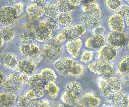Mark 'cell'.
Segmentation results:
<instances>
[{
    "mask_svg": "<svg viewBox=\"0 0 129 107\" xmlns=\"http://www.w3.org/2000/svg\"><path fill=\"white\" fill-rule=\"evenodd\" d=\"M107 8L112 12L117 13L122 6L123 2L121 0H107L105 1Z\"/></svg>",
    "mask_w": 129,
    "mask_h": 107,
    "instance_id": "obj_32",
    "label": "cell"
},
{
    "mask_svg": "<svg viewBox=\"0 0 129 107\" xmlns=\"http://www.w3.org/2000/svg\"><path fill=\"white\" fill-rule=\"evenodd\" d=\"M125 23L126 26L129 27V14L125 18Z\"/></svg>",
    "mask_w": 129,
    "mask_h": 107,
    "instance_id": "obj_47",
    "label": "cell"
},
{
    "mask_svg": "<svg viewBox=\"0 0 129 107\" xmlns=\"http://www.w3.org/2000/svg\"><path fill=\"white\" fill-rule=\"evenodd\" d=\"M55 38L57 40H58L59 42H60L61 43H62L63 42H64L65 41H66V39L65 37H64V36L61 33L58 34L56 35Z\"/></svg>",
    "mask_w": 129,
    "mask_h": 107,
    "instance_id": "obj_43",
    "label": "cell"
},
{
    "mask_svg": "<svg viewBox=\"0 0 129 107\" xmlns=\"http://www.w3.org/2000/svg\"><path fill=\"white\" fill-rule=\"evenodd\" d=\"M93 58V51L90 50H85L83 52L80 57V60L81 62L84 64H87V63L91 61Z\"/></svg>",
    "mask_w": 129,
    "mask_h": 107,
    "instance_id": "obj_35",
    "label": "cell"
},
{
    "mask_svg": "<svg viewBox=\"0 0 129 107\" xmlns=\"http://www.w3.org/2000/svg\"><path fill=\"white\" fill-rule=\"evenodd\" d=\"M127 47H128V49L129 50V36H128V43H127Z\"/></svg>",
    "mask_w": 129,
    "mask_h": 107,
    "instance_id": "obj_51",
    "label": "cell"
},
{
    "mask_svg": "<svg viewBox=\"0 0 129 107\" xmlns=\"http://www.w3.org/2000/svg\"><path fill=\"white\" fill-rule=\"evenodd\" d=\"M30 2H33L34 4L42 6V7H43L46 3V1H45V0H40V1H36V0H35V1H30Z\"/></svg>",
    "mask_w": 129,
    "mask_h": 107,
    "instance_id": "obj_44",
    "label": "cell"
},
{
    "mask_svg": "<svg viewBox=\"0 0 129 107\" xmlns=\"http://www.w3.org/2000/svg\"><path fill=\"white\" fill-rule=\"evenodd\" d=\"M35 34L31 31H25L20 35L21 45H27V44L35 43Z\"/></svg>",
    "mask_w": 129,
    "mask_h": 107,
    "instance_id": "obj_29",
    "label": "cell"
},
{
    "mask_svg": "<svg viewBox=\"0 0 129 107\" xmlns=\"http://www.w3.org/2000/svg\"><path fill=\"white\" fill-rule=\"evenodd\" d=\"M61 99L62 102L66 105L72 106L75 103V101L70 99L64 91L62 92L61 96Z\"/></svg>",
    "mask_w": 129,
    "mask_h": 107,
    "instance_id": "obj_38",
    "label": "cell"
},
{
    "mask_svg": "<svg viewBox=\"0 0 129 107\" xmlns=\"http://www.w3.org/2000/svg\"><path fill=\"white\" fill-rule=\"evenodd\" d=\"M29 99L26 94H22L18 97L16 104L18 107H27L30 103Z\"/></svg>",
    "mask_w": 129,
    "mask_h": 107,
    "instance_id": "obj_36",
    "label": "cell"
},
{
    "mask_svg": "<svg viewBox=\"0 0 129 107\" xmlns=\"http://www.w3.org/2000/svg\"><path fill=\"white\" fill-rule=\"evenodd\" d=\"M108 102L110 103L111 107H127V96L123 92L115 93L111 99H108Z\"/></svg>",
    "mask_w": 129,
    "mask_h": 107,
    "instance_id": "obj_17",
    "label": "cell"
},
{
    "mask_svg": "<svg viewBox=\"0 0 129 107\" xmlns=\"http://www.w3.org/2000/svg\"><path fill=\"white\" fill-rule=\"evenodd\" d=\"M44 14L48 17L56 18L61 12L57 4L52 2H47L43 6Z\"/></svg>",
    "mask_w": 129,
    "mask_h": 107,
    "instance_id": "obj_23",
    "label": "cell"
},
{
    "mask_svg": "<svg viewBox=\"0 0 129 107\" xmlns=\"http://www.w3.org/2000/svg\"><path fill=\"white\" fill-rule=\"evenodd\" d=\"M64 92L70 99L76 101L81 95L82 87L77 81H72L66 85Z\"/></svg>",
    "mask_w": 129,
    "mask_h": 107,
    "instance_id": "obj_14",
    "label": "cell"
},
{
    "mask_svg": "<svg viewBox=\"0 0 129 107\" xmlns=\"http://www.w3.org/2000/svg\"><path fill=\"white\" fill-rule=\"evenodd\" d=\"M17 57L13 54L7 53L4 55L2 59L3 66L8 69H13L18 62Z\"/></svg>",
    "mask_w": 129,
    "mask_h": 107,
    "instance_id": "obj_26",
    "label": "cell"
},
{
    "mask_svg": "<svg viewBox=\"0 0 129 107\" xmlns=\"http://www.w3.org/2000/svg\"><path fill=\"white\" fill-rule=\"evenodd\" d=\"M126 2H127V3L129 4V0H128V1H126Z\"/></svg>",
    "mask_w": 129,
    "mask_h": 107,
    "instance_id": "obj_52",
    "label": "cell"
},
{
    "mask_svg": "<svg viewBox=\"0 0 129 107\" xmlns=\"http://www.w3.org/2000/svg\"><path fill=\"white\" fill-rule=\"evenodd\" d=\"M26 94H27L30 99L34 100L42 99L46 94V93H45V89L35 90L30 88V89L28 90Z\"/></svg>",
    "mask_w": 129,
    "mask_h": 107,
    "instance_id": "obj_34",
    "label": "cell"
},
{
    "mask_svg": "<svg viewBox=\"0 0 129 107\" xmlns=\"http://www.w3.org/2000/svg\"><path fill=\"white\" fill-rule=\"evenodd\" d=\"M127 107H129V94L127 96Z\"/></svg>",
    "mask_w": 129,
    "mask_h": 107,
    "instance_id": "obj_50",
    "label": "cell"
},
{
    "mask_svg": "<svg viewBox=\"0 0 129 107\" xmlns=\"http://www.w3.org/2000/svg\"><path fill=\"white\" fill-rule=\"evenodd\" d=\"M26 11L29 17L34 20L40 18L44 14L43 7L34 3L28 5L26 9Z\"/></svg>",
    "mask_w": 129,
    "mask_h": 107,
    "instance_id": "obj_20",
    "label": "cell"
},
{
    "mask_svg": "<svg viewBox=\"0 0 129 107\" xmlns=\"http://www.w3.org/2000/svg\"><path fill=\"white\" fill-rule=\"evenodd\" d=\"M29 77L16 72L10 73L6 77V80L2 86L3 89L7 92L18 93L26 83H28Z\"/></svg>",
    "mask_w": 129,
    "mask_h": 107,
    "instance_id": "obj_4",
    "label": "cell"
},
{
    "mask_svg": "<svg viewBox=\"0 0 129 107\" xmlns=\"http://www.w3.org/2000/svg\"><path fill=\"white\" fill-rule=\"evenodd\" d=\"M89 70L94 74L100 76L105 78L114 76L115 70L111 63L100 60H96L88 65Z\"/></svg>",
    "mask_w": 129,
    "mask_h": 107,
    "instance_id": "obj_6",
    "label": "cell"
},
{
    "mask_svg": "<svg viewBox=\"0 0 129 107\" xmlns=\"http://www.w3.org/2000/svg\"><path fill=\"white\" fill-rule=\"evenodd\" d=\"M101 107H111V106L107 104H104Z\"/></svg>",
    "mask_w": 129,
    "mask_h": 107,
    "instance_id": "obj_49",
    "label": "cell"
},
{
    "mask_svg": "<svg viewBox=\"0 0 129 107\" xmlns=\"http://www.w3.org/2000/svg\"><path fill=\"white\" fill-rule=\"evenodd\" d=\"M57 4L61 12L70 13L71 12H74L76 9V7L70 4L69 1H66V0L57 1Z\"/></svg>",
    "mask_w": 129,
    "mask_h": 107,
    "instance_id": "obj_31",
    "label": "cell"
},
{
    "mask_svg": "<svg viewBox=\"0 0 129 107\" xmlns=\"http://www.w3.org/2000/svg\"><path fill=\"white\" fill-rule=\"evenodd\" d=\"M117 13L125 18L129 14V6L126 5H123Z\"/></svg>",
    "mask_w": 129,
    "mask_h": 107,
    "instance_id": "obj_40",
    "label": "cell"
},
{
    "mask_svg": "<svg viewBox=\"0 0 129 107\" xmlns=\"http://www.w3.org/2000/svg\"><path fill=\"white\" fill-rule=\"evenodd\" d=\"M87 27L83 24H77L64 27L61 33L65 37L66 40H74L80 39L87 31Z\"/></svg>",
    "mask_w": 129,
    "mask_h": 107,
    "instance_id": "obj_8",
    "label": "cell"
},
{
    "mask_svg": "<svg viewBox=\"0 0 129 107\" xmlns=\"http://www.w3.org/2000/svg\"><path fill=\"white\" fill-rule=\"evenodd\" d=\"M82 10L84 13L81 17L82 24L89 29H94L100 25L102 16L101 9L99 4L95 1L83 5Z\"/></svg>",
    "mask_w": 129,
    "mask_h": 107,
    "instance_id": "obj_2",
    "label": "cell"
},
{
    "mask_svg": "<svg viewBox=\"0 0 129 107\" xmlns=\"http://www.w3.org/2000/svg\"><path fill=\"white\" fill-rule=\"evenodd\" d=\"M16 35L15 29L10 26H3L0 29V36L5 43L12 41Z\"/></svg>",
    "mask_w": 129,
    "mask_h": 107,
    "instance_id": "obj_22",
    "label": "cell"
},
{
    "mask_svg": "<svg viewBox=\"0 0 129 107\" xmlns=\"http://www.w3.org/2000/svg\"><path fill=\"white\" fill-rule=\"evenodd\" d=\"M59 28L55 18L47 17L46 20L40 22L35 30L36 40L40 43H47L54 38Z\"/></svg>",
    "mask_w": 129,
    "mask_h": 107,
    "instance_id": "obj_3",
    "label": "cell"
},
{
    "mask_svg": "<svg viewBox=\"0 0 129 107\" xmlns=\"http://www.w3.org/2000/svg\"><path fill=\"white\" fill-rule=\"evenodd\" d=\"M45 91L46 94L50 97L54 98L56 97L59 91V88L55 81H50L45 87Z\"/></svg>",
    "mask_w": 129,
    "mask_h": 107,
    "instance_id": "obj_28",
    "label": "cell"
},
{
    "mask_svg": "<svg viewBox=\"0 0 129 107\" xmlns=\"http://www.w3.org/2000/svg\"><path fill=\"white\" fill-rule=\"evenodd\" d=\"M27 107H48L47 101L34 100L30 102Z\"/></svg>",
    "mask_w": 129,
    "mask_h": 107,
    "instance_id": "obj_37",
    "label": "cell"
},
{
    "mask_svg": "<svg viewBox=\"0 0 129 107\" xmlns=\"http://www.w3.org/2000/svg\"><path fill=\"white\" fill-rule=\"evenodd\" d=\"M82 99V100H83L89 107H98L101 103L100 98L90 93H87L85 94Z\"/></svg>",
    "mask_w": 129,
    "mask_h": 107,
    "instance_id": "obj_27",
    "label": "cell"
},
{
    "mask_svg": "<svg viewBox=\"0 0 129 107\" xmlns=\"http://www.w3.org/2000/svg\"><path fill=\"white\" fill-rule=\"evenodd\" d=\"M108 23L111 31L123 32L124 30L125 18L117 13H115L109 17Z\"/></svg>",
    "mask_w": 129,
    "mask_h": 107,
    "instance_id": "obj_11",
    "label": "cell"
},
{
    "mask_svg": "<svg viewBox=\"0 0 129 107\" xmlns=\"http://www.w3.org/2000/svg\"><path fill=\"white\" fill-rule=\"evenodd\" d=\"M118 52L107 44L103 46L98 52L97 59L111 63L117 59Z\"/></svg>",
    "mask_w": 129,
    "mask_h": 107,
    "instance_id": "obj_10",
    "label": "cell"
},
{
    "mask_svg": "<svg viewBox=\"0 0 129 107\" xmlns=\"http://www.w3.org/2000/svg\"><path fill=\"white\" fill-rule=\"evenodd\" d=\"M56 107H68L66 105L64 104H62V103H59L58 104Z\"/></svg>",
    "mask_w": 129,
    "mask_h": 107,
    "instance_id": "obj_48",
    "label": "cell"
},
{
    "mask_svg": "<svg viewBox=\"0 0 129 107\" xmlns=\"http://www.w3.org/2000/svg\"><path fill=\"white\" fill-rule=\"evenodd\" d=\"M55 18L58 24L65 27L72 25L74 22L73 16L68 13L60 12Z\"/></svg>",
    "mask_w": 129,
    "mask_h": 107,
    "instance_id": "obj_25",
    "label": "cell"
},
{
    "mask_svg": "<svg viewBox=\"0 0 129 107\" xmlns=\"http://www.w3.org/2000/svg\"><path fill=\"white\" fill-rule=\"evenodd\" d=\"M1 107H12L17 102V97L16 93L10 92H2L0 95Z\"/></svg>",
    "mask_w": 129,
    "mask_h": 107,
    "instance_id": "obj_19",
    "label": "cell"
},
{
    "mask_svg": "<svg viewBox=\"0 0 129 107\" xmlns=\"http://www.w3.org/2000/svg\"><path fill=\"white\" fill-rule=\"evenodd\" d=\"M40 73L46 80L48 83L50 81H55L57 78L56 72L51 68H43Z\"/></svg>",
    "mask_w": 129,
    "mask_h": 107,
    "instance_id": "obj_30",
    "label": "cell"
},
{
    "mask_svg": "<svg viewBox=\"0 0 129 107\" xmlns=\"http://www.w3.org/2000/svg\"><path fill=\"white\" fill-rule=\"evenodd\" d=\"M54 67L61 75L75 78L81 77L85 72L82 65L68 56L62 57L55 61Z\"/></svg>",
    "mask_w": 129,
    "mask_h": 107,
    "instance_id": "obj_1",
    "label": "cell"
},
{
    "mask_svg": "<svg viewBox=\"0 0 129 107\" xmlns=\"http://www.w3.org/2000/svg\"><path fill=\"white\" fill-rule=\"evenodd\" d=\"M110 89L114 94L121 91L122 89V84L120 78L116 76L108 78H106Z\"/></svg>",
    "mask_w": 129,
    "mask_h": 107,
    "instance_id": "obj_24",
    "label": "cell"
},
{
    "mask_svg": "<svg viewBox=\"0 0 129 107\" xmlns=\"http://www.w3.org/2000/svg\"><path fill=\"white\" fill-rule=\"evenodd\" d=\"M17 17L16 11L11 6H4L0 11V23L4 26H11Z\"/></svg>",
    "mask_w": 129,
    "mask_h": 107,
    "instance_id": "obj_9",
    "label": "cell"
},
{
    "mask_svg": "<svg viewBox=\"0 0 129 107\" xmlns=\"http://www.w3.org/2000/svg\"><path fill=\"white\" fill-rule=\"evenodd\" d=\"M6 76L5 75V74L3 73V72H1V87H2V86L3 85L4 82L6 80Z\"/></svg>",
    "mask_w": 129,
    "mask_h": 107,
    "instance_id": "obj_46",
    "label": "cell"
},
{
    "mask_svg": "<svg viewBox=\"0 0 129 107\" xmlns=\"http://www.w3.org/2000/svg\"><path fill=\"white\" fill-rule=\"evenodd\" d=\"M73 107H89L86 103L83 101L82 99H78L76 100V102L75 104L73 105Z\"/></svg>",
    "mask_w": 129,
    "mask_h": 107,
    "instance_id": "obj_41",
    "label": "cell"
},
{
    "mask_svg": "<svg viewBox=\"0 0 129 107\" xmlns=\"http://www.w3.org/2000/svg\"><path fill=\"white\" fill-rule=\"evenodd\" d=\"M104 31H105L104 28L101 26H99L93 29V34H104Z\"/></svg>",
    "mask_w": 129,
    "mask_h": 107,
    "instance_id": "obj_42",
    "label": "cell"
},
{
    "mask_svg": "<svg viewBox=\"0 0 129 107\" xmlns=\"http://www.w3.org/2000/svg\"><path fill=\"white\" fill-rule=\"evenodd\" d=\"M97 85L101 94L106 98L111 99L115 94L110 89L106 78L99 77L97 79Z\"/></svg>",
    "mask_w": 129,
    "mask_h": 107,
    "instance_id": "obj_21",
    "label": "cell"
},
{
    "mask_svg": "<svg viewBox=\"0 0 129 107\" xmlns=\"http://www.w3.org/2000/svg\"><path fill=\"white\" fill-rule=\"evenodd\" d=\"M19 51L24 57L30 58L39 53L40 47L35 43L27 44V45H21L19 47Z\"/></svg>",
    "mask_w": 129,
    "mask_h": 107,
    "instance_id": "obj_18",
    "label": "cell"
},
{
    "mask_svg": "<svg viewBox=\"0 0 129 107\" xmlns=\"http://www.w3.org/2000/svg\"><path fill=\"white\" fill-rule=\"evenodd\" d=\"M119 70L122 74L129 75V55H126L121 59L118 64Z\"/></svg>",
    "mask_w": 129,
    "mask_h": 107,
    "instance_id": "obj_33",
    "label": "cell"
},
{
    "mask_svg": "<svg viewBox=\"0 0 129 107\" xmlns=\"http://www.w3.org/2000/svg\"><path fill=\"white\" fill-rule=\"evenodd\" d=\"M14 72L26 75H33L36 70V66L32 61L23 59L19 60L16 67L13 69Z\"/></svg>",
    "mask_w": 129,
    "mask_h": 107,
    "instance_id": "obj_12",
    "label": "cell"
},
{
    "mask_svg": "<svg viewBox=\"0 0 129 107\" xmlns=\"http://www.w3.org/2000/svg\"><path fill=\"white\" fill-rule=\"evenodd\" d=\"M28 84L30 88L35 90L44 89L45 86L48 83L43 76L40 74H35L29 77Z\"/></svg>",
    "mask_w": 129,
    "mask_h": 107,
    "instance_id": "obj_16",
    "label": "cell"
},
{
    "mask_svg": "<svg viewBox=\"0 0 129 107\" xmlns=\"http://www.w3.org/2000/svg\"><path fill=\"white\" fill-rule=\"evenodd\" d=\"M128 36L125 32L110 31L106 36L107 45L115 49H122L127 45Z\"/></svg>",
    "mask_w": 129,
    "mask_h": 107,
    "instance_id": "obj_7",
    "label": "cell"
},
{
    "mask_svg": "<svg viewBox=\"0 0 129 107\" xmlns=\"http://www.w3.org/2000/svg\"><path fill=\"white\" fill-rule=\"evenodd\" d=\"M63 50L62 43L54 37L46 43L43 48V54L45 61L48 62L56 61L60 58Z\"/></svg>",
    "mask_w": 129,
    "mask_h": 107,
    "instance_id": "obj_5",
    "label": "cell"
},
{
    "mask_svg": "<svg viewBox=\"0 0 129 107\" xmlns=\"http://www.w3.org/2000/svg\"><path fill=\"white\" fill-rule=\"evenodd\" d=\"M106 42V37L104 34H93L85 41L86 48L91 51L99 50Z\"/></svg>",
    "mask_w": 129,
    "mask_h": 107,
    "instance_id": "obj_13",
    "label": "cell"
},
{
    "mask_svg": "<svg viewBox=\"0 0 129 107\" xmlns=\"http://www.w3.org/2000/svg\"><path fill=\"white\" fill-rule=\"evenodd\" d=\"M67 52L74 59L79 57L82 46V42L80 39L68 41L66 44Z\"/></svg>",
    "mask_w": 129,
    "mask_h": 107,
    "instance_id": "obj_15",
    "label": "cell"
},
{
    "mask_svg": "<svg viewBox=\"0 0 129 107\" xmlns=\"http://www.w3.org/2000/svg\"><path fill=\"white\" fill-rule=\"evenodd\" d=\"M69 2L71 5L76 8H77L81 3V1H78V0H73V1L72 0H69Z\"/></svg>",
    "mask_w": 129,
    "mask_h": 107,
    "instance_id": "obj_45",
    "label": "cell"
},
{
    "mask_svg": "<svg viewBox=\"0 0 129 107\" xmlns=\"http://www.w3.org/2000/svg\"><path fill=\"white\" fill-rule=\"evenodd\" d=\"M16 11L17 16H20L24 12V4L22 2H18L11 5Z\"/></svg>",
    "mask_w": 129,
    "mask_h": 107,
    "instance_id": "obj_39",
    "label": "cell"
}]
</instances>
